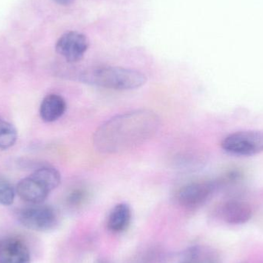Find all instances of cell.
Here are the masks:
<instances>
[{
	"mask_svg": "<svg viewBox=\"0 0 263 263\" xmlns=\"http://www.w3.org/2000/svg\"><path fill=\"white\" fill-rule=\"evenodd\" d=\"M159 126L160 120L155 112L147 109L131 111L100 126L94 134V145L103 153L127 151L151 139Z\"/></svg>",
	"mask_w": 263,
	"mask_h": 263,
	"instance_id": "1",
	"label": "cell"
},
{
	"mask_svg": "<svg viewBox=\"0 0 263 263\" xmlns=\"http://www.w3.org/2000/svg\"><path fill=\"white\" fill-rule=\"evenodd\" d=\"M82 83L115 90H131L146 83V77L135 69L103 66L88 69L80 75Z\"/></svg>",
	"mask_w": 263,
	"mask_h": 263,
	"instance_id": "2",
	"label": "cell"
},
{
	"mask_svg": "<svg viewBox=\"0 0 263 263\" xmlns=\"http://www.w3.org/2000/svg\"><path fill=\"white\" fill-rule=\"evenodd\" d=\"M16 216L23 227L32 231H49L58 222V215L55 209L43 203L32 204L20 209L17 212Z\"/></svg>",
	"mask_w": 263,
	"mask_h": 263,
	"instance_id": "3",
	"label": "cell"
},
{
	"mask_svg": "<svg viewBox=\"0 0 263 263\" xmlns=\"http://www.w3.org/2000/svg\"><path fill=\"white\" fill-rule=\"evenodd\" d=\"M222 147L232 154L253 156L263 152V132L240 131L232 133L223 139Z\"/></svg>",
	"mask_w": 263,
	"mask_h": 263,
	"instance_id": "4",
	"label": "cell"
},
{
	"mask_svg": "<svg viewBox=\"0 0 263 263\" xmlns=\"http://www.w3.org/2000/svg\"><path fill=\"white\" fill-rule=\"evenodd\" d=\"M89 46V40L84 34L69 31L57 40L55 50L69 63H77L83 58Z\"/></svg>",
	"mask_w": 263,
	"mask_h": 263,
	"instance_id": "5",
	"label": "cell"
},
{
	"mask_svg": "<svg viewBox=\"0 0 263 263\" xmlns=\"http://www.w3.org/2000/svg\"><path fill=\"white\" fill-rule=\"evenodd\" d=\"M214 184L196 182L182 187L177 193V200L182 206L196 208L208 200L214 190Z\"/></svg>",
	"mask_w": 263,
	"mask_h": 263,
	"instance_id": "6",
	"label": "cell"
},
{
	"mask_svg": "<svg viewBox=\"0 0 263 263\" xmlns=\"http://www.w3.org/2000/svg\"><path fill=\"white\" fill-rule=\"evenodd\" d=\"M17 193L23 200L31 204H41L46 200L51 191L49 187L32 173L29 177L20 181Z\"/></svg>",
	"mask_w": 263,
	"mask_h": 263,
	"instance_id": "7",
	"label": "cell"
},
{
	"mask_svg": "<svg viewBox=\"0 0 263 263\" xmlns=\"http://www.w3.org/2000/svg\"><path fill=\"white\" fill-rule=\"evenodd\" d=\"M30 262V252L22 239L12 236L0 239V263Z\"/></svg>",
	"mask_w": 263,
	"mask_h": 263,
	"instance_id": "8",
	"label": "cell"
},
{
	"mask_svg": "<svg viewBox=\"0 0 263 263\" xmlns=\"http://www.w3.org/2000/svg\"><path fill=\"white\" fill-rule=\"evenodd\" d=\"M222 219L227 223L240 225L248 222L253 216V210L247 202L230 200L223 204L221 209Z\"/></svg>",
	"mask_w": 263,
	"mask_h": 263,
	"instance_id": "9",
	"label": "cell"
},
{
	"mask_svg": "<svg viewBox=\"0 0 263 263\" xmlns=\"http://www.w3.org/2000/svg\"><path fill=\"white\" fill-rule=\"evenodd\" d=\"M66 109V101L61 96L49 94L43 99L40 105V117L43 121L52 123L61 118Z\"/></svg>",
	"mask_w": 263,
	"mask_h": 263,
	"instance_id": "10",
	"label": "cell"
},
{
	"mask_svg": "<svg viewBox=\"0 0 263 263\" xmlns=\"http://www.w3.org/2000/svg\"><path fill=\"white\" fill-rule=\"evenodd\" d=\"M132 218L131 209L126 203L117 204L109 213L107 227L112 233H122L129 227Z\"/></svg>",
	"mask_w": 263,
	"mask_h": 263,
	"instance_id": "11",
	"label": "cell"
},
{
	"mask_svg": "<svg viewBox=\"0 0 263 263\" xmlns=\"http://www.w3.org/2000/svg\"><path fill=\"white\" fill-rule=\"evenodd\" d=\"M16 140V129L0 116V148L7 149L11 148Z\"/></svg>",
	"mask_w": 263,
	"mask_h": 263,
	"instance_id": "12",
	"label": "cell"
},
{
	"mask_svg": "<svg viewBox=\"0 0 263 263\" xmlns=\"http://www.w3.org/2000/svg\"><path fill=\"white\" fill-rule=\"evenodd\" d=\"M15 199V190L9 181L0 177V205H12Z\"/></svg>",
	"mask_w": 263,
	"mask_h": 263,
	"instance_id": "13",
	"label": "cell"
},
{
	"mask_svg": "<svg viewBox=\"0 0 263 263\" xmlns=\"http://www.w3.org/2000/svg\"><path fill=\"white\" fill-rule=\"evenodd\" d=\"M85 198H86V193L84 190H76L69 195V201L70 203L77 205V204L81 203L84 200Z\"/></svg>",
	"mask_w": 263,
	"mask_h": 263,
	"instance_id": "14",
	"label": "cell"
},
{
	"mask_svg": "<svg viewBox=\"0 0 263 263\" xmlns=\"http://www.w3.org/2000/svg\"><path fill=\"white\" fill-rule=\"evenodd\" d=\"M55 2L57 4L61 5V6H69V5L72 4L75 0H52Z\"/></svg>",
	"mask_w": 263,
	"mask_h": 263,
	"instance_id": "15",
	"label": "cell"
},
{
	"mask_svg": "<svg viewBox=\"0 0 263 263\" xmlns=\"http://www.w3.org/2000/svg\"><path fill=\"white\" fill-rule=\"evenodd\" d=\"M193 263H216L213 262V260H210V259H202V260H199V259L195 261Z\"/></svg>",
	"mask_w": 263,
	"mask_h": 263,
	"instance_id": "16",
	"label": "cell"
}]
</instances>
